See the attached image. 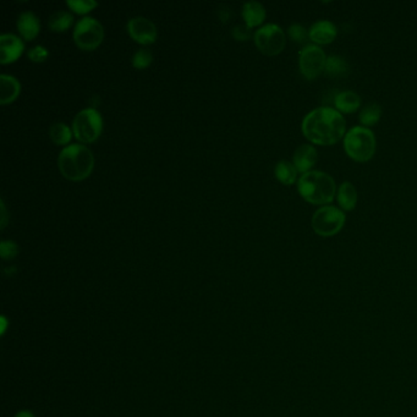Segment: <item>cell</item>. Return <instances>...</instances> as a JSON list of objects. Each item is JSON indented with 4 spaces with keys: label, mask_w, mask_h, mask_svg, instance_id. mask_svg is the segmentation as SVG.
Here are the masks:
<instances>
[{
    "label": "cell",
    "mask_w": 417,
    "mask_h": 417,
    "mask_svg": "<svg viewBox=\"0 0 417 417\" xmlns=\"http://www.w3.org/2000/svg\"><path fill=\"white\" fill-rule=\"evenodd\" d=\"M302 134L312 144L334 145L346 134V122L340 111L332 106H319L307 113L302 124Z\"/></svg>",
    "instance_id": "1"
},
{
    "label": "cell",
    "mask_w": 417,
    "mask_h": 417,
    "mask_svg": "<svg viewBox=\"0 0 417 417\" xmlns=\"http://www.w3.org/2000/svg\"><path fill=\"white\" fill-rule=\"evenodd\" d=\"M58 168L63 177L71 181L89 178L95 168V157L89 147L81 144L67 145L58 156Z\"/></svg>",
    "instance_id": "2"
},
{
    "label": "cell",
    "mask_w": 417,
    "mask_h": 417,
    "mask_svg": "<svg viewBox=\"0 0 417 417\" xmlns=\"http://www.w3.org/2000/svg\"><path fill=\"white\" fill-rule=\"evenodd\" d=\"M297 190L302 199L312 205H328L334 200L337 185L327 172L310 170L299 179Z\"/></svg>",
    "instance_id": "3"
},
{
    "label": "cell",
    "mask_w": 417,
    "mask_h": 417,
    "mask_svg": "<svg viewBox=\"0 0 417 417\" xmlns=\"http://www.w3.org/2000/svg\"><path fill=\"white\" fill-rule=\"evenodd\" d=\"M376 136L372 130L365 126H354L344 136V150L351 159L368 161L376 152Z\"/></svg>",
    "instance_id": "4"
},
{
    "label": "cell",
    "mask_w": 417,
    "mask_h": 417,
    "mask_svg": "<svg viewBox=\"0 0 417 417\" xmlns=\"http://www.w3.org/2000/svg\"><path fill=\"white\" fill-rule=\"evenodd\" d=\"M71 128L78 141L92 144L100 139L103 131V117L95 108H84L74 117Z\"/></svg>",
    "instance_id": "5"
},
{
    "label": "cell",
    "mask_w": 417,
    "mask_h": 417,
    "mask_svg": "<svg viewBox=\"0 0 417 417\" xmlns=\"http://www.w3.org/2000/svg\"><path fill=\"white\" fill-rule=\"evenodd\" d=\"M74 42L82 50H95L104 38V28L92 16H84L75 23Z\"/></svg>",
    "instance_id": "6"
},
{
    "label": "cell",
    "mask_w": 417,
    "mask_h": 417,
    "mask_svg": "<svg viewBox=\"0 0 417 417\" xmlns=\"http://www.w3.org/2000/svg\"><path fill=\"white\" fill-rule=\"evenodd\" d=\"M345 221V213L338 207L322 206L312 216V228L318 235L328 238L339 233Z\"/></svg>",
    "instance_id": "7"
},
{
    "label": "cell",
    "mask_w": 417,
    "mask_h": 417,
    "mask_svg": "<svg viewBox=\"0 0 417 417\" xmlns=\"http://www.w3.org/2000/svg\"><path fill=\"white\" fill-rule=\"evenodd\" d=\"M257 48L266 56H277L286 45L283 28L275 23H267L258 28L253 34Z\"/></svg>",
    "instance_id": "8"
},
{
    "label": "cell",
    "mask_w": 417,
    "mask_h": 417,
    "mask_svg": "<svg viewBox=\"0 0 417 417\" xmlns=\"http://www.w3.org/2000/svg\"><path fill=\"white\" fill-rule=\"evenodd\" d=\"M327 56L317 45H307L299 53L300 71L307 80H315L324 71Z\"/></svg>",
    "instance_id": "9"
},
{
    "label": "cell",
    "mask_w": 417,
    "mask_h": 417,
    "mask_svg": "<svg viewBox=\"0 0 417 417\" xmlns=\"http://www.w3.org/2000/svg\"><path fill=\"white\" fill-rule=\"evenodd\" d=\"M130 37L139 45H148L156 42L158 31L150 19L144 16L131 17L126 25Z\"/></svg>",
    "instance_id": "10"
},
{
    "label": "cell",
    "mask_w": 417,
    "mask_h": 417,
    "mask_svg": "<svg viewBox=\"0 0 417 417\" xmlns=\"http://www.w3.org/2000/svg\"><path fill=\"white\" fill-rule=\"evenodd\" d=\"M25 43L23 39L14 34H3L0 36V63L12 64L23 56Z\"/></svg>",
    "instance_id": "11"
},
{
    "label": "cell",
    "mask_w": 417,
    "mask_h": 417,
    "mask_svg": "<svg viewBox=\"0 0 417 417\" xmlns=\"http://www.w3.org/2000/svg\"><path fill=\"white\" fill-rule=\"evenodd\" d=\"M308 34H310V39L316 45H328V43H332L337 37L338 30H337L335 23L332 21L319 20L312 25L308 30Z\"/></svg>",
    "instance_id": "12"
},
{
    "label": "cell",
    "mask_w": 417,
    "mask_h": 417,
    "mask_svg": "<svg viewBox=\"0 0 417 417\" xmlns=\"http://www.w3.org/2000/svg\"><path fill=\"white\" fill-rule=\"evenodd\" d=\"M318 161V152L312 145H301L297 147L293 156V163L297 169V172H310L312 167Z\"/></svg>",
    "instance_id": "13"
},
{
    "label": "cell",
    "mask_w": 417,
    "mask_h": 417,
    "mask_svg": "<svg viewBox=\"0 0 417 417\" xmlns=\"http://www.w3.org/2000/svg\"><path fill=\"white\" fill-rule=\"evenodd\" d=\"M16 27L23 39L32 41L38 36L41 23L34 12H23L17 17Z\"/></svg>",
    "instance_id": "14"
},
{
    "label": "cell",
    "mask_w": 417,
    "mask_h": 417,
    "mask_svg": "<svg viewBox=\"0 0 417 417\" xmlns=\"http://www.w3.org/2000/svg\"><path fill=\"white\" fill-rule=\"evenodd\" d=\"M21 92V84L15 76L1 74L0 75V103L9 104L16 100Z\"/></svg>",
    "instance_id": "15"
},
{
    "label": "cell",
    "mask_w": 417,
    "mask_h": 417,
    "mask_svg": "<svg viewBox=\"0 0 417 417\" xmlns=\"http://www.w3.org/2000/svg\"><path fill=\"white\" fill-rule=\"evenodd\" d=\"M266 15H267L266 9L260 1L250 0V1H246L245 4L243 5V19L247 27L260 26L264 21Z\"/></svg>",
    "instance_id": "16"
},
{
    "label": "cell",
    "mask_w": 417,
    "mask_h": 417,
    "mask_svg": "<svg viewBox=\"0 0 417 417\" xmlns=\"http://www.w3.org/2000/svg\"><path fill=\"white\" fill-rule=\"evenodd\" d=\"M361 106V97L354 91H341L334 98V106L340 113H354Z\"/></svg>",
    "instance_id": "17"
},
{
    "label": "cell",
    "mask_w": 417,
    "mask_h": 417,
    "mask_svg": "<svg viewBox=\"0 0 417 417\" xmlns=\"http://www.w3.org/2000/svg\"><path fill=\"white\" fill-rule=\"evenodd\" d=\"M350 71V65L349 62L345 59L344 56H338V54H332L327 56L324 73L327 74L330 78H344Z\"/></svg>",
    "instance_id": "18"
},
{
    "label": "cell",
    "mask_w": 417,
    "mask_h": 417,
    "mask_svg": "<svg viewBox=\"0 0 417 417\" xmlns=\"http://www.w3.org/2000/svg\"><path fill=\"white\" fill-rule=\"evenodd\" d=\"M338 203L344 211H352L357 203V191L350 181L341 183L338 189Z\"/></svg>",
    "instance_id": "19"
},
{
    "label": "cell",
    "mask_w": 417,
    "mask_h": 417,
    "mask_svg": "<svg viewBox=\"0 0 417 417\" xmlns=\"http://www.w3.org/2000/svg\"><path fill=\"white\" fill-rule=\"evenodd\" d=\"M74 15L67 10L53 12L48 19V27L54 32H64L73 26Z\"/></svg>",
    "instance_id": "20"
},
{
    "label": "cell",
    "mask_w": 417,
    "mask_h": 417,
    "mask_svg": "<svg viewBox=\"0 0 417 417\" xmlns=\"http://www.w3.org/2000/svg\"><path fill=\"white\" fill-rule=\"evenodd\" d=\"M275 178L284 185H293L297 179V169L294 163L289 161H280L274 168Z\"/></svg>",
    "instance_id": "21"
},
{
    "label": "cell",
    "mask_w": 417,
    "mask_h": 417,
    "mask_svg": "<svg viewBox=\"0 0 417 417\" xmlns=\"http://www.w3.org/2000/svg\"><path fill=\"white\" fill-rule=\"evenodd\" d=\"M73 128L64 123H54L50 125L49 137L56 145L67 146L73 139Z\"/></svg>",
    "instance_id": "22"
},
{
    "label": "cell",
    "mask_w": 417,
    "mask_h": 417,
    "mask_svg": "<svg viewBox=\"0 0 417 417\" xmlns=\"http://www.w3.org/2000/svg\"><path fill=\"white\" fill-rule=\"evenodd\" d=\"M381 117H382V106H381L379 103H376V102L368 103V106H363L361 111H360V114H359L360 123L365 128L376 125V124L379 123Z\"/></svg>",
    "instance_id": "23"
},
{
    "label": "cell",
    "mask_w": 417,
    "mask_h": 417,
    "mask_svg": "<svg viewBox=\"0 0 417 417\" xmlns=\"http://www.w3.org/2000/svg\"><path fill=\"white\" fill-rule=\"evenodd\" d=\"M152 62H153V54L147 48H139V49L136 50L134 56L131 58L133 67L137 70L147 69L152 64Z\"/></svg>",
    "instance_id": "24"
},
{
    "label": "cell",
    "mask_w": 417,
    "mask_h": 417,
    "mask_svg": "<svg viewBox=\"0 0 417 417\" xmlns=\"http://www.w3.org/2000/svg\"><path fill=\"white\" fill-rule=\"evenodd\" d=\"M67 5L78 15H86L98 6L95 0H67Z\"/></svg>",
    "instance_id": "25"
},
{
    "label": "cell",
    "mask_w": 417,
    "mask_h": 417,
    "mask_svg": "<svg viewBox=\"0 0 417 417\" xmlns=\"http://www.w3.org/2000/svg\"><path fill=\"white\" fill-rule=\"evenodd\" d=\"M288 34H289L290 38L293 39L296 43H306L307 39L310 38L307 28L301 23L290 25Z\"/></svg>",
    "instance_id": "26"
},
{
    "label": "cell",
    "mask_w": 417,
    "mask_h": 417,
    "mask_svg": "<svg viewBox=\"0 0 417 417\" xmlns=\"http://www.w3.org/2000/svg\"><path fill=\"white\" fill-rule=\"evenodd\" d=\"M19 253V246L12 240H3L0 243V256L4 260H12Z\"/></svg>",
    "instance_id": "27"
},
{
    "label": "cell",
    "mask_w": 417,
    "mask_h": 417,
    "mask_svg": "<svg viewBox=\"0 0 417 417\" xmlns=\"http://www.w3.org/2000/svg\"><path fill=\"white\" fill-rule=\"evenodd\" d=\"M30 60L34 63H43L49 56V52L43 45H34L27 53Z\"/></svg>",
    "instance_id": "28"
},
{
    "label": "cell",
    "mask_w": 417,
    "mask_h": 417,
    "mask_svg": "<svg viewBox=\"0 0 417 417\" xmlns=\"http://www.w3.org/2000/svg\"><path fill=\"white\" fill-rule=\"evenodd\" d=\"M232 34L236 41H247L251 37V28L246 25H238L232 30Z\"/></svg>",
    "instance_id": "29"
},
{
    "label": "cell",
    "mask_w": 417,
    "mask_h": 417,
    "mask_svg": "<svg viewBox=\"0 0 417 417\" xmlns=\"http://www.w3.org/2000/svg\"><path fill=\"white\" fill-rule=\"evenodd\" d=\"M0 211H1V229H5L6 224H8V212H6V206L5 203H4V200L0 201Z\"/></svg>",
    "instance_id": "30"
},
{
    "label": "cell",
    "mask_w": 417,
    "mask_h": 417,
    "mask_svg": "<svg viewBox=\"0 0 417 417\" xmlns=\"http://www.w3.org/2000/svg\"><path fill=\"white\" fill-rule=\"evenodd\" d=\"M0 321H1V327H0V333L4 334V333H5L6 327H8V319H6V317H4V316H3V317H1V319H0Z\"/></svg>",
    "instance_id": "31"
},
{
    "label": "cell",
    "mask_w": 417,
    "mask_h": 417,
    "mask_svg": "<svg viewBox=\"0 0 417 417\" xmlns=\"http://www.w3.org/2000/svg\"><path fill=\"white\" fill-rule=\"evenodd\" d=\"M15 417H34V415L32 412L25 410V412H19Z\"/></svg>",
    "instance_id": "32"
}]
</instances>
